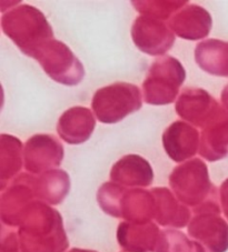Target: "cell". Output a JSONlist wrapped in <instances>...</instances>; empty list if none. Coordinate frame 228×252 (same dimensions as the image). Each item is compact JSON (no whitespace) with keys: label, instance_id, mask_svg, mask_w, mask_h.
Returning a JSON list of instances; mask_svg holds the SVG:
<instances>
[{"label":"cell","instance_id":"cell-1","mask_svg":"<svg viewBox=\"0 0 228 252\" xmlns=\"http://www.w3.org/2000/svg\"><path fill=\"white\" fill-rule=\"evenodd\" d=\"M1 27L21 53L34 59L54 40V32L45 15L30 5H21L3 14Z\"/></svg>","mask_w":228,"mask_h":252},{"label":"cell","instance_id":"cell-2","mask_svg":"<svg viewBox=\"0 0 228 252\" xmlns=\"http://www.w3.org/2000/svg\"><path fill=\"white\" fill-rule=\"evenodd\" d=\"M185 78V69L176 58L172 56L158 58L149 68L143 84L145 102L154 106L173 103Z\"/></svg>","mask_w":228,"mask_h":252},{"label":"cell","instance_id":"cell-3","mask_svg":"<svg viewBox=\"0 0 228 252\" xmlns=\"http://www.w3.org/2000/svg\"><path fill=\"white\" fill-rule=\"evenodd\" d=\"M143 106L140 89L136 85L116 82L96 91L91 108L102 124H116Z\"/></svg>","mask_w":228,"mask_h":252},{"label":"cell","instance_id":"cell-4","mask_svg":"<svg viewBox=\"0 0 228 252\" xmlns=\"http://www.w3.org/2000/svg\"><path fill=\"white\" fill-rule=\"evenodd\" d=\"M36 60L52 80L64 86H76L85 77L82 63L63 41L48 42Z\"/></svg>","mask_w":228,"mask_h":252},{"label":"cell","instance_id":"cell-5","mask_svg":"<svg viewBox=\"0 0 228 252\" xmlns=\"http://www.w3.org/2000/svg\"><path fill=\"white\" fill-rule=\"evenodd\" d=\"M131 38L140 51L151 56L166 54L175 42V34L169 25L147 16H139L135 20Z\"/></svg>","mask_w":228,"mask_h":252},{"label":"cell","instance_id":"cell-6","mask_svg":"<svg viewBox=\"0 0 228 252\" xmlns=\"http://www.w3.org/2000/svg\"><path fill=\"white\" fill-rule=\"evenodd\" d=\"M224 108L200 88H187L179 95L176 102V112L187 123L198 128H205Z\"/></svg>","mask_w":228,"mask_h":252},{"label":"cell","instance_id":"cell-7","mask_svg":"<svg viewBox=\"0 0 228 252\" xmlns=\"http://www.w3.org/2000/svg\"><path fill=\"white\" fill-rule=\"evenodd\" d=\"M24 157L26 168L39 172L59 166L64 158V147L51 134H36L26 142Z\"/></svg>","mask_w":228,"mask_h":252},{"label":"cell","instance_id":"cell-8","mask_svg":"<svg viewBox=\"0 0 228 252\" xmlns=\"http://www.w3.org/2000/svg\"><path fill=\"white\" fill-rule=\"evenodd\" d=\"M163 146L169 158L182 162L197 154L200 146L199 133L185 121H175L163 133Z\"/></svg>","mask_w":228,"mask_h":252},{"label":"cell","instance_id":"cell-9","mask_svg":"<svg viewBox=\"0 0 228 252\" xmlns=\"http://www.w3.org/2000/svg\"><path fill=\"white\" fill-rule=\"evenodd\" d=\"M168 25L178 37L187 40H199L209 34L213 19L203 7L190 5L175 14Z\"/></svg>","mask_w":228,"mask_h":252},{"label":"cell","instance_id":"cell-10","mask_svg":"<svg viewBox=\"0 0 228 252\" xmlns=\"http://www.w3.org/2000/svg\"><path fill=\"white\" fill-rule=\"evenodd\" d=\"M96 121L93 112L85 107H73L60 116L57 132L69 145H80L93 134Z\"/></svg>","mask_w":228,"mask_h":252},{"label":"cell","instance_id":"cell-11","mask_svg":"<svg viewBox=\"0 0 228 252\" xmlns=\"http://www.w3.org/2000/svg\"><path fill=\"white\" fill-rule=\"evenodd\" d=\"M199 154L208 161H217L228 155V112L225 109L203 129Z\"/></svg>","mask_w":228,"mask_h":252},{"label":"cell","instance_id":"cell-12","mask_svg":"<svg viewBox=\"0 0 228 252\" xmlns=\"http://www.w3.org/2000/svg\"><path fill=\"white\" fill-rule=\"evenodd\" d=\"M195 60L209 75L228 78V41L208 39L199 42L195 49Z\"/></svg>","mask_w":228,"mask_h":252},{"label":"cell","instance_id":"cell-13","mask_svg":"<svg viewBox=\"0 0 228 252\" xmlns=\"http://www.w3.org/2000/svg\"><path fill=\"white\" fill-rule=\"evenodd\" d=\"M112 179L126 181L128 185L147 186L152 181V169L140 156H125L113 167Z\"/></svg>","mask_w":228,"mask_h":252},{"label":"cell","instance_id":"cell-14","mask_svg":"<svg viewBox=\"0 0 228 252\" xmlns=\"http://www.w3.org/2000/svg\"><path fill=\"white\" fill-rule=\"evenodd\" d=\"M133 5L142 16L164 21L177 14L179 9H183L184 5H187V1H133Z\"/></svg>","mask_w":228,"mask_h":252},{"label":"cell","instance_id":"cell-15","mask_svg":"<svg viewBox=\"0 0 228 252\" xmlns=\"http://www.w3.org/2000/svg\"><path fill=\"white\" fill-rule=\"evenodd\" d=\"M23 143L16 137L9 134H1L0 137V156H1V168L5 171H17L20 169Z\"/></svg>","mask_w":228,"mask_h":252},{"label":"cell","instance_id":"cell-16","mask_svg":"<svg viewBox=\"0 0 228 252\" xmlns=\"http://www.w3.org/2000/svg\"><path fill=\"white\" fill-rule=\"evenodd\" d=\"M222 199L224 209H225V214L228 217V179L224 182L222 186Z\"/></svg>","mask_w":228,"mask_h":252},{"label":"cell","instance_id":"cell-17","mask_svg":"<svg viewBox=\"0 0 228 252\" xmlns=\"http://www.w3.org/2000/svg\"><path fill=\"white\" fill-rule=\"evenodd\" d=\"M222 103L224 106V109L228 112V85L222 91Z\"/></svg>","mask_w":228,"mask_h":252}]
</instances>
